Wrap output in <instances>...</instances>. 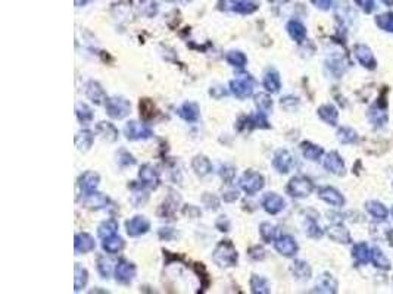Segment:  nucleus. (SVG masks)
I'll return each instance as SVG.
<instances>
[{"mask_svg": "<svg viewBox=\"0 0 393 294\" xmlns=\"http://www.w3.org/2000/svg\"><path fill=\"white\" fill-rule=\"evenodd\" d=\"M75 113H77L78 121L83 122V124H89V122H92V119H93V112H92V109H90L86 103H77V106H75Z\"/></svg>", "mask_w": 393, "mask_h": 294, "instance_id": "58836bf2", "label": "nucleus"}, {"mask_svg": "<svg viewBox=\"0 0 393 294\" xmlns=\"http://www.w3.org/2000/svg\"><path fill=\"white\" fill-rule=\"evenodd\" d=\"M287 193L292 197H297V198H303V197H308L312 190H314V184L309 178L306 177H293L289 184H287Z\"/></svg>", "mask_w": 393, "mask_h": 294, "instance_id": "7ed1b4c3", "label": "nucleus"}, {"mask_svg": "<svg viewBox=\"0 0 393 294\" xmlns=\"http://www.w3.org/2000/svg\"><path fill=\"white\" fill-rule=\"evenodd\" d=\"M318 116L328 125H336L339 119V112L333 104H323L318 107Z\"/></svg>", "mask_w": 393, "mask_h": 294, "instance_id": "a878e982", "label": "nucleus"}, {"mask_svg": "<svg viewBox=\"0 0 393 294\" xmlns=\"http://www.w3.org/2000/svg\"><path fill=\"white\" fill-rule=\"evenodd\" d=\"M275 227L271 225L269 222H262L260 225V234H261V238L265 243H271L275 240Z\"/></svg>", "mask_w": 393, "mask_h": 294, "instance_id": "79ce46f5", "label": "nucleus"}, {"mask_svg": "<svg viewBox=\"0 0 393 294\" xmlns=\"http://www.w3.org/2000/svg\"><path fill=\"white\" fill-rule=\"evenodd\" d=\"M99 183H100V177H99L98 172H95V171H86L78 178V187L84 192V195L96 192Z\"/></svg>", "mask_w": 393, "mask_h": 294, "instance_id": "f8f14e48", "label": "nucleus"}, {"mask_svg": "<svg viewBox=\"0 0 393 294\" xmlns=\"http://www.w3.org/2000/svg\"><path fill=\"white\" fill-rule=\"evenodd\" d=\"M337 138L343 144H351V143H354L358 138V134H357V131H354L349 127H343V128L337 131Z\"/></svg>", "mask_w": 393, "mask_h": 294, "instance_id": "a19ab883", "label": "nucleus"}, {"mask_svg": "<svg viewBox=\"0 0 393 294\" xmlns=\"http://www.w3.org/2000/svg\"><path fill=\"white\" fill-rule=\"evenodd\" d=\"M217 228L220 231H224V232L230 231V222L227 216H220V219L217 221Z\"/></svg>", "mask_w": 393, "mask_h": 294, "instance_id": "bf43d9fd", "label": "nucleus"}, {"mask_svg": "<svg viewBox=\"0 0 393 294\" xmlns=\"http://www.w3.org/2000/svg\"><path fill=\"white\" fill-rule=\"evenodd\" d=\"M124 240L121 237H118L117 234L109 237V238H105L103 243H102V247L106 253L109 255H115V253H120L123 249H124Z\"/></svg>", "mask_w": 393, "mask_h": 294, "instance_id": "b1692460", "label": "nucleus"}, {"mask_svg": "<svg viewBox=\"0 0 393 294\" xmlns=\"http://www.w3.org/2000/svg\"><path fill=\"white\" fill-rule=\"evenodd\" d=\"M263 87L269 93H278L281 87V80L277 71H268L263 77Z\"/></svg>", "mask_w": 393, "mask_h": 294, "instance_id": "bb28decb", "label": "nucleus"}, {"mask_svg": "<svg viewBox=\"0 0 393 294\" xmlns=\"http://www.w3.org/2000/svg\"><path fill=\"white\" fill-rule=\"evenodd\" d=\"M255 81L251 75H243L240 78L230 81V90L237 98H249L254 93Z\"/></svg>", "mask_w": 393, "mask_h": 294, "instance_id": "20e7f679", "label": "nucleus"}, {"mask_svg": "<svg viewBox=\"0 0 393 294\" xmlns=\"http://www.w3.org/2000/svg\"><path fill=\"white\" fill-rule=\"evenodd\" d=\"M249 286H251L252 293L255 294H266L271 292L269 286H268V281L265 278L260 277V275H252L251 281H249Z\"/></svg>", "mask_w": 393, "mask_h": 294, "instance_id": "72a5a7b5", "label": "nucleus"}, {"mask_svg": "<svg viewBox=\"0 0 393 294\" xmlns=\"http://www.w3.org/2000/svg\"><path fill=\"white\" fill-rule=\"evenodd\" d=\"M376 22H377V25H379L382 30L393 33V12H389V13H383V15L377 16Z\"/></svg>", "mask_w": 393, "mask_h": 294, "instance_id": "c03bdc74", "label": "nucleus"}, {"mask_svg": "<svg viewBox=\"0 0 393 294\" xmlns=\"http://www.w3.org/2000/svg\"><path fill=\"white\" fill-rule=\"evenodd\" d=\"M336 289H337V283L336 280L328 275L324 274L321 278H320V283L317 284V290L315 292H323V293H336Z\"/></svg>", "mask_w": 393, "mask_h": 294, "instance_id": "c9c22d12", "label": "nucleus"}, {"mask_svg": "<svg viewBox=\"0 0 393 294\" xmlns=\"http://www.w3.org/2000/svg\"><path fill=\"white\" fill-rule=\"evenodd\" d=\"M140 115H141L144 119L153 118V115H155V104H153L152 100H149V98L140 100Z\"/></svg>", "mask_w": 393, "mask_h": 294, "instance_id": "37998d69", "label": "nucleus"}, {"mask_svg": "<svg viewBox=\"0 0 393 294\" xmlns=\"http://www.w3.org/2000/svg\"><path fill=\"white\" fill-rule=\"evenodd\" d=\"M367 210H368V213H370L371 216H374L376 219L385 221V219L388 218V209H386L380 201H376V200L368 201V203H367Z\"/></svg>", "mask_w": 393, "mask_h": 294, "instance_id": "f704fd0d", "label": "nucleus"}, {"mask_svg": "<svg viewBox=\"0 0 393 294\" xmlns=\"http://www.w3.org/2000/svg\"><path fill=\"white\" fill-rule=\"evenodd\" d=\"M117 231H118V222L115 219H108V221H103L99 225L98 234L102 240H105V238H109V237L115 235Z\"/></svg>", "mask_w": 393, "mask_h": 294, "instance_id": "2f4dec72", "label": "nucleus"}, {"mask_svg": "<svg viewBox=\"0 0 393 294\" xmlns=\"http://www.w3.org/2000/svg\"><path fill=\"white\" fill-rule=\"evenodd\" d=\"M284 206H286L284 198L281 196H278V195H275V193H268L266 196L263 197V200H262V207H263L265 212L269 213V215H277V213H280V212L284 209Z\"/></svg>", "mask_w": 393, "mask_h": 294, "instance_id": "9b49d317", "label": "nucleus"}, {"mask_svg": "<svg viewBox=\"0 0 393 294\" xmlns=\"http://www.w3.org/2000/svg\"><path fill=\"white\" fill-rule=\"evenodd\" d=\"M249 256L254 259V261H262L263 256H265V250L262 249V246H254L249 249Z\"/></svg>", "mask_w": 393, "mask_h": 294, "instance_id": "603ef678", "label": "nucleus"}, {"mask_svg": "<svg viewBox=\"0 0 393 294\" xmlns=\"http://www.w3.org/2000/svg\"><path fill=\"white\" fill-rule=\"evenodd\" d=\"M135 265L131 263L129 261H120L117 268H115V278L118 283H123V284H129L130 281H132V278L135 277Z\"/></svg>", "mask_w": 393, "mask_h": 294, "instance_id": "1a4fd4ad", "label": "nucleus"}, {"mask_svg": "<svg viewBox=\"0 0 393 294\" xmlns=\"http://www.w3.org/2000/svg\"><path fill=\"white\" fill-rule=\"evenodd\" d=\"M89 281V272L84 266H81L80 263H75V281H74V290L80 292L87 286Z\"/></svg>", "mask_w": 393, "mask_h": 294, "instance_id": "7c9ffc66", "label": "nucleus"}, {"mask_svg": "<svg viewBox=\"0 0 393 294\" xmlns=\"http://www.w3.org/2000/svg\"><path fill=\"white\" fill-rule=\"evenodd\" d=\"M318 196L321 200H324L326 203L336 206V207H342L345 204V197L342 196L336 189L333 187H323L318 192Z\"/></svg>", "mask_w": 393, "mask_h": 294, "instance_id": "f3484780", "label": "nucleus"}, {"mask_svg": "<svg viewBox=\"0 0 393 294\" xmlns=\"http://www.w3.org/2000/svg\"><path fill=\"white\" fill-rule=\"evenodd\" d=\"M192 168H193V171L196 172L197 175H200V177H205V175L211 174V171H212L211 161H209L206 156H202V155H197V156L193 158Z\"/></svg>", "mask_w": 393, "mask_h": 294, "instance_id": "cd10ccee", "label": "nucleus"}, {"mask_svg": "<svg viewBox=\"0 0 393 294\" xmlns=\"http://www.w3.org/2000/svg\"><path fill=\"white\" fill-rule=\"evenodd\" d=\"M203 203H205V206L208 207V209H212V210H217L218 207H220V200H218V197L214 196V195H209V193H205L203 195Z\"/></svg>", "mask_w": 393, "mask_h": 294, "instance_id": "8fccbe9b", "label": "nucleus"}, {"mask_svg": "<svg viewBox=\"0 0 393 294\" xmlns=\"http://www.w3.org/2000/svg\"><path fill=\"white\" fill-rule=\"evenodd\" d=\"M383 1H385L386 4H393V0H383Z\"/></svg>", "mask_w": 393, "mask_h": 294, "instance_id": "0e129e2a", "label": "nucleus"}, {"mask_svg": "<svg viewBox=\"0 0 393 294\" xmlns=\"http://www.w3.org/2000/svg\"><path fill=\"white\" fill-rule=\"evenodd\" d=\"M118 162L121 165H134L135 164V159L131 156L129 152L126 150H121L120 155H118Z\"/></svg>", "mask_w": 393, "mask_h": 294, "instance_id": "5fc2aeb1", "label": "nucleus"}, {"mask_svg": "<svg viewBox=\"0 0 393 294\" xmlns=\"http://www.w3.org/2000/svg\"><path fill=\"white\" fill-rule=\"evenodd\" d=\"M370 119L376 124V125H383L388 121V115L383 110H379L376 106L371 107L370 110Z\"/></svg>", "mask_w": 393, "mask_h": 294, "instance_id": "09e8293b", "label": "nucleus"}, {"mask_svg": "<svg viewBox=\"0 0 393 294\" xmlns=\"http://www.w3.org/2000/svg\"><path fill=\"white\" fill-rule=\"evenodd\" d=\"M75 252L77 253H89L92 250H95L96 247V243H95V238L87 234V232H80L75 235Z\"/></svg>", "mask_w": 393, "mask_h": 294, "instance_id": "a211bd4d", "label": "nucleus"}, {"mask_svg": "<svg viewBox=\"0 0 393 294\" xmlns=\"http://www.w3.org/2000/svg\"><path fill=\"white\" fill-rule=\"evenodd\" d=\"M324 168L334 175L345 174V162L337 152H330L324 159Z\"/></svg>", "mask_w": 393, "mask_h": 294, "instance_id": "2eb2a0df", "label": "nucleus"}, {"mask_svg": "<svg viewBox=\"0 0 393 294\" xmlns=\"http://www.w3.org/2000/svg\"><path fill=\"white\" fill-rule=\"evenodd\" d=\"M255 104L261 112H266L272 107V98L265 93H260L255 96Z\"/></svg>", "mask_w": 393, "mask_h": 294, "instance_id": "a18cd8bd", "label": "nucleus"}, {"mask_svg": "<svg viewBox=\"0 0 393 294\" xmlns=\"http://www.w3.org/2000/svg\"><path fill=\"white\" fill-rule=\"evenodd\" d=\"M327 234L328 237H330L333 241H336V243H343V244L351 243V234H349V231L345 228V227L339 225V224L330 227L327 231Z\"/></svg>", "mask_w": 393, "mask_h": 294, "instance_id": "5701e85b", "label": "nucleus"}, {"mask_svg": "<svg viewBox=\"0 0 393 294\" xmlns=\"http://www.w3.org/2000/svg\"><path fill=\"white\" fill-rule=\"evenodd\" d=\"M183 1H189V0H183Z\"/></svg>", "mask_w": 393, "mask_h": 294, "instance_id": "69168bd1", "label": "nucleus"}, {"mask_svg": "<svg viewBox=\"0 0 393 294\" xmlns=\"http://www.w3.org/2000/svg\"><path fill=\"white\" fill-rule=\"evenodd\" d=\"M292 272L295 275L296 278L299 280H308L311 277V266L303 261H296L293 265H292Z\"/></svg>", "mask_w": 393, "mask_h": 294, "instance_id": "4c0bfd02", "label": "nucleus"}, {"mask_svg": "<svg viewBox=\"0 0 393 294\" xmlns=\"http://www.w3.org/2000/svg\"><path fill=\"white\" fill-rule=\"evenodd\" d=\"M124 134L129 140H146V138H150L153 135V131L144 124L131 121L126 125Z\"/></svg>", "mask_w": 393, "mask_h": 294, "instance_id": "423d86ee", "label": "nucleus"}, {"mask_svg": "<svg viewBox=\"0 0 393 294\" xmlns=\"http://www.w3.org/2000/svg\"><path fill=\"white\" fill-rule=\"evenodd\" d=\"M305 231H306V235L311 237V238H320L323 235V231L321 228L317 225V222L314 219H308L306 224H305Z\"/></svg>", "mask_w": 393, "mask_h": 294, "instance_id": "de8ad7c7", "label": "nucleus"}, {"mask_svg": "<svg viewBox=\"0 0 393 294\" xmlns=\"http://www.w3.org/2000/svg\"><path fill=\"white\" fill-rule=\"evenodd\" d=\"M183 213L184 215H189V218H197V216H200L202 215V212L197 209L196 206H184V209H183Z\"/></svg>", "mask_w": 393, "mask_h": 294, "instance_id": "13d9d810", "label": "nucleus"}, {"mask_svg": "<svg viewBox=\"0 0 393 294\" xmlns=\"http://www.w3.org/2000/svg\"><path fill=\"white\" fill-rule=\"evenodd\" d=\"M86 96L90 98L93 103L100 104L103 100H106L105 96V90L102 89V86L99 84L98 81H89L87 86H86Z\"/></svg>", "mask_w": 393, "mask_h": 294, "instance_id": "412c9836", "label": "nucleus"}, {"mask_svg": "<svg viewBox=\"0 0 393 294\" xmlns=\"http://www.w3.org/2000/svg\"><path fill=\"white\" fill-rule=\"evenodd\" d=\"M389 241H391V246H393V231L389 232Z\"/></svg>", "mask_w": 393, "mask_h": 294, "instance_id": "e2e57ef3", "label": "nucleus"}, {"mask_svg": "<svg viewBox=\"0 0 393 294\" xmlns=\"http://www.w3.org/2000/svg\"><path fill=\"white\" fill-rule=\"evenodd\" d=\"M297 98H292V96H287V98H281V106L284 107V109H287V110H292V109H295L296 106H297Z\"/></svg>", "mask_w": 393, "mask_h": 294, "instance_id": "6e6d98bb", "label": "nucleus"}, {"mask_svg": "<svg viewBox=\"0 0 393 294\" xmlns=\"http://www.w3.org/2000/svg\"><path fill=\"white\" fill-rule=\"evenodd\" d=\"M227 62H229L231 66H236V68H245V65L248 64V58L245 53L239 52V50H233V52H229L227 56H226Z\"/></svg>", "mask_w": 393, "mask_h": 294, "instance_id": "ea45409f", "label": "nucleus"}, {"mask_svg": "<svg viewBox=\"0 0 393 294\" xmlns=\"http://www.w3.org/2000/svg\"><path fill=\"white\" fill-rule=\"evenodd\" d=\"M300 150H302V155H303L308 161H318V159L323 156V153H324L323 147H320V146H317V144H312V143H309V141H303V143L300 144Z\"/></svg>", "mask_w": 393, "mask_h": 294, "instance_id": "393cba45", "label": "nucleus"}, {"mask_svg": "<svg viewBox=\"0 0 393 294\" xmlns=\"http://www.w3.org/2000/svg\"><path fill=\"white\" fill-rule=\"evenodd\" d=\"M138 178L141 181L143 186L149 187V189H156L159 186V174L156 172V169L152 165H143L138 171Z\"/></svg>", "mask_w": 393, "mask_h": 294, "instance_id": "9d476101", "label": "nucleus"}, {"mask_svg": "<svg viewBox=\"0 0 393 294\" xmlns=\"http://www.w3.org/2000/svg\"><path fill=\"white\" fill-rule=\"evenodd\" d=\"M355 58L358 59V62H360L361 65L365 66V68L374 69L376 65H377V62H376V59H374L371 50H370L367 46H364V44L355 46Z\"/></svg>", "mask_w": 393, "mask_h": 294, "instance_id": "6ab92c4d", "label": "nucleus"}, {"mask_svg": "<svg viewBox=\"0 0 393 294\" xmlns=\"http://www.w3.org/2000/svg\"><path fill=\"white\" fill-rule=\"evenodd\" d=\"M126 228H127V234L130 237H140L150 229V222L144 216L137 215V216L131 218L126 222Z\"/></svg>", "mask_w": 393, "mask_h": 294, "instance_id": "6e6552de", "label": "nucleus"}, {"mask_svg": "<svg viewBox=\"0 0 393 294\" xmlns=\"http://www.w3.org/2000/svg\"><path fill=\"white\" fill-rule=\"evenodd\" d=\"M223 198H224V201H227V203H231V201H236V200L239 198V192H236V190H231V192H226V193L223 195Z\"/></svg>", "mask_w": 393, "mask_h": 294, "instance_id": "052dcab7", "label": "nucleus"}, {"mask_svg": "<svg viewBox=\"0 0 393 294\" xmlns=\"http://www.w3.org/2000/svg\"><path fill=\"white\" fill-rule=\"evenodd\" d=\"M96 131L108 141H115L118 138V130L111 122H99Z\"/></svg>", "mask_w": 393, "mask_h": 294, "instance_id": "473e14b6", "label": "nucleus"}, {"mask_svg": "<svg viewBox=\"0 0 393 294\" xmlns=\"http://www.w3.org/2000/svg\"><path fill=\"white\" fill-rule=\"evenodd\" d=\"M178 115L187 121V122H196L200 116V112H199V107H197L196 103L193 101H186L181 104V107L178 109Z\"/></svg>", "mask_w": 393, "mask_h": 294, "instance_id": "aec40b11", "label": "nucleus"}, {"mask_svg": "<svg viewBox=\"0 0 393 294\" xmlns=\"http://www.w3.org/2000/svg\"><path fill=\"white\" fill-rule=\"evenodd\" d=\"M98 269L103 278H109L111 269H112V262L109 261V259H106V256H102V255H100L98 258Z\"/></svg>", "mask_w": 393, "mask_h": 294, "instance_id": "49530a36", "label": "nucleus"}, {"mask_svg": "<svg viewBox=\"0 0 393 294\" xmlns=\"http://www.w3.org/2000/svg\"><path fill=\"white\" fill-rule=\"evenodd\" d=\"M355 3L360 6L361 9H362L365 13H371V12L376 9V3H374V0H355Z\"/></svg>", "mask_w": 393, "mask_h": 294, "instance_id": "864d4df0", "label": "nucleus"}, {"mask_svg": "<svg viewBox=\"0 0 393 294\" xmlns=\"http://www.w3.org/2000/svg\"><path fill=\"white\" fill-rule=\"evenodd\" d=\"M212 259L221 268H230V266H234L237 263L239 255H237L234 244L230 240H224L215 247V250L212 253Z\"/></svg>", "mask_w": 393, "mask_h": 294, "instance_id": "f257e3e1", "label": "nucleus"}, {"mask_svg": "<svg viewBox=\"0 0 393 294\" xmlns=\"http://www.w3.org/2000/svg\"><path fill=\"white\" fill-rule=\"evenodd\" d=\"M392 216H393V207H392Z\"/></svg>", "mask_w": 393, "mask_h": 294, "instance_id": "338daca9", "label": "nucleus"}, {"mask_svg": "<svg viewBox=\"0 0 393 294\" xmlns=\"http://www.w3.org/2000/svg\"><path fill=\"white\" fill-rule=\"evenodd\" d=\"M287 33L296 43H302L306 38V28L299 21H290L287 24Z\"/></svg>", "mask_w": 393, "mask_h": 294, "instance_id": "c756f323", "label": "nucleus"}, {"mask_svg": "<svg viewBox=\"0 0 393 294\" xmlns=\"http://www.w3.org/2000/svg\"><path fill=\"white\" fill-rule=\"evenodd\" d=\"M109 203H111V198L108 196H105V195H102V193H98V192L87 193L86 197H84V200H83L84 207H87V209H95V210L106 207Z\"/></svg>", "mask_w": 393, "mask_h": 294, "instance_id": "ddd939ff", "label": "nucleus"}, {"mask_svg": "<svg viewBox=\"0 0 393 294\" xmlns=\"http://www.w3.org/2000/svg\"><path fill=\"white\" fill-rule=\"evenodd\" d=\"M274 247L275 250L281 255V256H286V258H292L297 253V243L293 237L290 235H281L275 240L274 243Z\"/></svg>", "mask_w": 393, "mask_h": 294, "instance_id": "0eeeda50", "label": "nucleus"}, {"mask_svg": "<svg viewBox=\"0 0 393 294\" xmlns=\"http://www.w3.org/2000/svg\"><path fill=\"white\" fill-rule=\"evenodd\" d=\"M352 256L358 263L365 265V263H368V261H371V249L368 247L367 243H358L354 246Z\"/></svg>", "mask_w": 393, "mask_h": 294, "instance_id": "c85d7f7f", "label": "nucleus"}, {"mask_svg": "<svg viewBox=\"0 0 393 294\" xmlns=\"http://www.w3.org/2000/svg\"><path fill=\"white\" fill-rule=\"evenodd\" d=\"M159 235H161V238L169 240V238H172V237H174V229L172 228H161V231H159Z\"/></svg>", "mask_w": 393, "mask_h": 294, "instance_id": "680f3d73", "label": "nucleus"}, {"mask_svg": "<svg viewBox=\"0 0 393 294\" xmlns=\"http://www.w3.org/2000/svg\"><path fill=\"white\" fill-rule=\"evenodd\" d=\"M293 165V158L287 150H278L272 159V166L280 172V174H287Z\"/></svg>", "mask_w": 393, "mask_h": 294, "instance_id": "4468645a", "label": "nucleus"}, {"mask_svg": "<svg viewBox=\"0 0 393 294\" xmlns=\"http://www.w3.org/2000/svg\"><path fill=\"white\" fill-rule=\"evenodd\" d=\"M371 262L377 266V268H380V269H385V271H389L391 269V262H389V259L385 256V253L380 250V249H377V247H374L373 250H371Z\"/></svg>", "mask_w": 393, "mask_h": 294, "instance_id": "e433bc0d", "label": "nucleus"}, {"mask_svg": "<svg viewBox=\"0 0 393 294\" xmlns=\"http://www.w3.org/2000/svg\"><path fill=\"white\" fill-rule=\"evenodd\" d=\"M226 4L229 6V9L237 13H243V15L255 12L260 6L257 0H230Z\"/></svg>", "mask_w": 393, "mask_h": 294, "instance_id": "dca6fc26", "label": "nucleus"}, {"mask_svg": "<svg viewBox=\"0 0 393 294\" xmlns=\"http://www.w3.org/2000/svg\"><path fill=\"white\" fill-rule=\"evenodd\" d=\"M105 109L112 119H124L131 110L130 101L124 98H108L105 100Z\"/></svg>", "mask_w": 393, "mask_h": 294, "instance_id": "f03ea898", "label": "nucleus"}, {"mask_svg": "<svg viewBox=\"0 0 393 294\" xmlns=\"http://www.w3.org/2000/svg\"><path fill=\"white\" fill-rule=\"evenodd\" d=\"M311 3L314 4V6H317L318 9H323V10H328L331 6H333V3H334V0H311Z\"/></svg>", "mask_w": 393, "mask_h": 294, "instance_id": "4d7b16f0", "label": "nucleus"}, {"mask_svg": "<svg viewBox=\"0 0 393 294\" xmlns=\"http://www.w3.org/2000/svg\"><path fill=\"white\" fill-rule=\"evenodd\" d=\"M220 174H221L223 180H224L227 184H231V181H233V178H234V175H236V169H234L233 166H230V165H226V166L221 168Z\"/></svg>", "mask_w": 393, "mask_h": 294, "instance_id": "3c124183", "label": "nucleus"}, {"mask_svg": "<svg viewBox=\"0 0 393 294\" xmlns=\"http://www.w3.org/2000/svg\"><path fill=\"white\" fill-rule=\"evenodd\" d=\"M93 140H95V135L93 132L89 130H81L77 132L75 135V146L80 152H87L92 144H93Z\"/></svg>", "mask_w": 393, "mask_h": 294, "instance_id": "4be33fe9", "label": "nucleus"}, {"mask_svg": "<svg viewBox=\"0 0 393 294\" xmlns=\"http://www.w3.org/2000/svg\"><path fill=\"white\" fill-rule=\"evenodd\" d=\"M263 184H265L263 177L260 172H255V171H246L243 177L240 178V187L248 195H255L261 192L263 189Z\"/></svg>", "mask_w": 393, "mask_h": 294, "instance_id": "39448f33", "label": "nucleus"}]
</instances>
